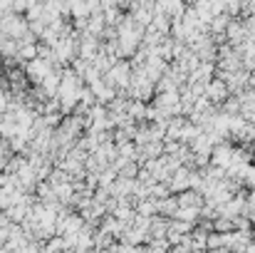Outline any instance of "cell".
Wrapping results in <instances>:
<instances>
[{"instance_id":"cell-1","label":"cell","mask_w":255,"mask_h":253,"mask_svg":"<svg viewBox=\"0 0 255 253\" xmlns=\"http://www.w3.org/2000/svg\"><path fill=\"white\" fill-rule=\"evenodd\" d=\"M0 32L10 40H22V37L30 35V20L22 17L20 12H7L0 20Z\"/></svg>"},{"instance_id":"cell-2","label":"cell","mask_w":255,"mask_h":253,"mask_svg":"<svg viewBox=\"0 0 255 253\" xmlns=\"http://www.w3.org/2000/svg\"><path fill=\"white\" fill-rule=\"evenodd\" d=\"M131 72H134V67H129L127 62H117L104 75V82L112 84V87H129L131 84Z\"/></svg>"},{"instance_id":"cell-3","label":"cell","mask_w":255,"mask_h":253,"mask_svg":"<svg viewBox=\"0 0 255 253\" xmlns=\"http://www.w3.org/2000/svg\"><path fill=\"white\" fill-rule=\"evenodd\" d=\"M25 72H27V80H32L35 84H40L55 67H52V62L50 60H42V57H35V60H30L25 67H22Z\"/></svg>"},{"instance_id":"cell-4","label":"cell","mask_w":255,"mask_h":253,"mask_svg":"<svg viewBox=\"0 0 255 253\" xmlns=\"http://www.w3.org/2000/svg\"><path fill=\"white\" fill-rule=\"evenodd\" d=\"M233 154H236V149H233L231 144H223V142H221V144H216L213 152H211V164L228 171L231 162H233Z\"/></svg>"},{"instance_id":"cell-5","label":"cell","mask_w":255,"mask_h":253,"mask_svg":"<svg viewBox=\"0 0 255 253\" xmlns=\"http://www.w3.org/2000/svg\"><path fill=\"white\" fill-rule=\"evenodd\" d=\"M191 169L188 167H178L173 174H171L169 179V189L173 194H181V191H186V189H191Z\"/></svg>"},{"instance_id":"cell-6","label":"cell","mask_w":255,"mask_h":253,"mask_svg":"<svg viewBox=\"0 0 255 253\" xmlns=\"http://www.w3.org/2000/svg\"><path fill=\"white\" fill-rule=\"evenodd\" d=\"M206 97L211 99V104H221L228 97V84L223 80H211L208 87H206Z\"/></svg>"},{"instance_id":"cell-7","label":"cell","mask_w":255,"mask_h":253,"mask_svg":"<svg viewBox=\"0 0 255 253\" xmlns=\"http://www.w3.org/2000/svg\"><path fill=\"white\" fill-rule=\"evenodd\" d=\"M89 89H92V94L97 97V104H102V102H104V104H109V102H114V97H117V94H114V89H112V84H107L104 80H97Z\"/></svg>"},{"instance_id":"cell-8","label":"cell","mask_w":255,"mask_h":253,"mask_svg":"<svg viewBox=\"0 0 255 253\" xmlns=\"http://www.w3.org/2000/svg\"><path fill=\"white\" fill-rule=\"evenodd\" d=\"M178 209H181L178 196H166V199L159 201V216H164V219H176Z\"/></svg>"},{"instance_id":"cell-9","label":"cell","mask_w":255,"mask_h":253,"mask_svg":"<svg viewBox=\"0 0 255 253\" xmlns=\"http://www.w3.org/2000/svg\"><path fill=\"white\" fill-rule=\"evenodd\" d=\"M127 114H129V117L136 122V119H146V117H149V109L144 107V102H136V99H134V102H129Z\"/></svg>"},{"instance_id":"cell-10","label":"cell","mask_w":255,"mask_h":253,"mask_svg":"<svg viewBox=\"0 0 255 253\" xmlns=\"http://www.w3.org/2000/svg\"><path fill=\"white\" fill-rule=\"evenodd\" d=\"M213 231H218V234H233V231H236V224H233V219H228V216H218V219L213 221Z\"/></svg>"},{"instance_id":"cell-11","label":"cell","mask_w":255,"mask_h":253,"mask_svg":"<svg viewBox=\"0 0 255 253\" xmlns=\"http://www.w3.org/2000/svg\"><path fill=\"white\" fill-rule=\"evenodd\" d=\"M213 30H216V32H223V30H228V17H221V15H218V17L213 20Z\"/></svg>"},{"instance_id":"cell-12","label":"cell","mask_w":255,"mask_h":253,"mask_svg":"<svg viewBox=\"0 0 255 253\" xmlns=\"http://www.w3.org/2000/svg\"><path fill=\"white\" fill-rule=\"evenodd\" d=\"M117 2H119V5H124V2H129V0H117Z\"/></svg>"}]
</instances>
